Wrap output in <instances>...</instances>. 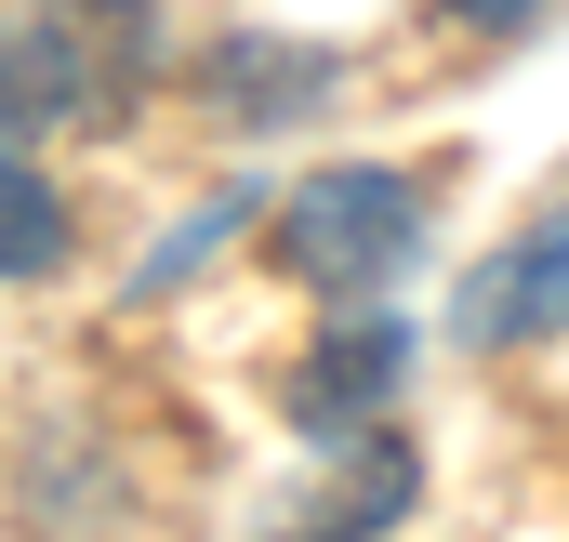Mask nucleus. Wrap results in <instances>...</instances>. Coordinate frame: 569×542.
Instances as JSON below:
<instances>
[{
  "label": "nucleus",
  "mask_w": 569,
  "mask_h": 542,
  "mask_svg": "<svg viewBox=\"0 0 569 542\" xmlns=\"http://www.w3.org/2000/svg\"><path fill=\"white\" fill-rule=\"evenodd\" d=\"M411 252H425V185L385 172V159H331V172H305L279 199V265L305 291H371Z\"/></svg>",
  "instance_id": "obj_1"
},
{
  "label": "nucleus",
  "mask_w": 569,
  "mask_h": 542,
  "mask_svg": "<svg viewBox=\"0 0 569 542\" xmlns=\"http://www.w3.org/2000/svg\"><path fill=\"white\" fill-rule=\"evenodd\" d=\"M450 331H463V344H530V331H569V185L530 212V239H517V252H490V265L463 278Z\"/></svg>",
  "instance_id": "obj_2"
},
{
  "label": "nucleus",
  "mask_w": 569,
  "mask_h": 542,
  "mask_svg": "<svg viewBox=\"0 0 569 542\" xmlns=\"http://www.w3.org/2000/svg\"><path fill=\"white\" fill-rule=\"evenodd\" d=\"M80 107H93V80H80L67 27H40V13H0V145H13V133H67Z\"/></svg>",
  "instance_id": "obj_3"
},
{
  "label": "nucleus",
  "mask_w": 569,
  "mask_h": 542,
  "mask_svg": "<svg viewBox=\"0 0 569 542\" xmlns=\"http://www.w3.org/2000/svg\"><path fill=\"white\" fill-rule=\"evenodd\" d=\"M398 371H411V331H398V318H358L345 344H318V358H305V384H291V398H305V423H358Z\"/></svg>",
  "instance_id": "obj_4"
},
{
  "label": "nucleus",
  "mask_w": 569,
  "mask_h": 542,
  "mask_svg": "<svg viewBox=\"0 0 569 542\" xmlns=\"http://www.w3.org/2000/svg\"><path fill=\"white\" fill-rule=\"evenodd\" d=\"M67 252H80L67 185H53L40 159H13V145H0V278H53Z\"/></svg>",
  "instance_id": "obj_5"
},
{
  "label": "nucleus",
  "mask_w": 569,
  "mask_h": 542,
  "mask_svg": "<svg viewBox=\"0 0 569 542\" xmlns=\"http://www.w3.org/2000/svg\"><path fill=\"white\" fill-rule=\"evenodd\" d=\"M463 27H490V40H517V27H543V0H450Z\"/></svg>",
  "instance_id": "obj_6"
}]
</instances>
